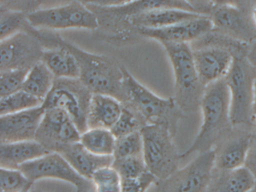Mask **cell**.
Masks as SVG:
<instances>
[{
	"label": "cell",
	"mask_w": 256,
	"mask_h": 192,
	"mask_svg": "<svg viewBox=\"0 0 256 192\" xmlns=\"http://www.w3.org/2000/svg\"><path fill=\"white\" fill-rule=\"evenodd\" d=\"M80 142L97 156H113L116 138L108 129L89 128L82 134Z\"/></svg>",
	"instance_id": "26"
},
{
	"label": "cell",
	"mask_w": 256,
	"mask_h": 192,
	"mask_svg": "<svg viewBox=\"0 0 256 192\" xmlns=\"http://www.w3.org/2000/svg\"><path fill=\"white\" fill-rule=\"evenodd\" d=\"M88 6L97 8H116L126 6L134 0H80Z\"/></svg>",
	"instance_id": "37"
},
{
	"label": "cell",
	"mask_w": 256,
	"mask_h": 192,
	"mask_svg": "<svg viewBox=\"0 0 256 192\" xmlns=\"http://www.w3.org/2000/svg\"><path fill=\"white\" fill-rule=\"evenodd\" d=\"M204 14H206L179 9H162L131 16L125 22L131 26L136 27L137 30L143 28H158L196 19Z\"/></svg>",
	"instance_id": "23"
},
{
	"label": "cell",
	"mask_w": 256,
	"mask_h": 192,
	"mask_svg": "<svg viewBox=\"0 0 256 192\" xmlns=\"http://www.w3.org/2000/svg\"><path fill=\"white\" fill-rule=\"evenodd\" d=\"M43 102L22 90L6 97L0 98V116L22 112L42 106Z\"/></svg>",
	"instance_id": "27"
},
{
	"label": "cell",
	"mask_w": 256,
	"mask_h": 192,
	"mask_svg": "<svg viewBox=\"0 0 256 192\" xmlns=\"http://www.w3.org/2000/svg\"><path fill=\"white\" fill-rule=\"evenodd\" d=\"M254 120H256V93H254ZM256 136V133H254Z\"/></svg>",
	"instance_id": "43"
},
{
	"label": "cell",
	"mask_w": 256,
	"mask_h": 192,
	"mask_svg": "<svg viewBox=\"0 0 256 192\" xmlns=\"http://www.w3.org/2000/svg\"><path fill=\"white\" fill-rule=\"evenodd\" d=\"M122 104L137 112L146 124H164L175 135L182 112L174 98H162L138 81L124 66Z\"/></svg>",
	"instance_id": "3"
},
{
	"label": "cell",
	"mask_w": 256,
	"mask_h": 192,
	"mask_svg": "<svg viewBox=\"0 0 256 192\" xmlns=\"http://www.w3.org/2000/svg\"><path fill=\"white\" fill-rule=\"evenodd\" d=\"M146 124L145 120L139 114L124 105L119 118L110 130L116 139L134 132H140Z\"/></svg>",
	"instance_id": "29"
},
{
	"label": "cell",
	"mask_w": 256,
	"mask_h": 192,
	"mask_svg": "<svg viewBox=\"0 0 256 192\" xmlns=\"http://www.w3.org/2000/svg\"><path fill=\"white\" fill-rule=\"evenodd\" d=\"M112 166L118 171L121 178H136L148 171L143 156L114 158Z\"/></svg>",
	"instance_id": "34"
},
{
	"label": "cell",
	"mask_w": 256,
	"mask_h": 192,
	"mask_svg": "<svg viewBox=\"0 0 256 192\" xmlns=\"http://www.w3.org/2000/svg\"><path fill=\"white\" fill-rule=\"evenodd\" d=\"M97 16L112 22L124 21L136 15L162 9H179L188 12H200L187 0H134L126 6L116 8H97L89 6ZM202 13V12H200Z\"/></svg>",
	"instance_id": "18"
},
{
	"label": "cell",
	"mask_w": 256,
	"mask_h": 192,
	"mask_svg": "<svg viewBox=\"0 0 256 192\" xmlns=\"http://www.w3.org/2000/svg\"><path fill=\"white\" fill-rule=\"evenodd\" d=\"M60 154L72 166L73 169L86 180H91L96 171L112 166L113 156H100L90 152L80 142L66 147Z\"/></svg>",
	"instance_id": "19"
},
{
	"label": "cell",
	"mask_w": 256,
	"mask_h": 192,
	"mask_svg": "<svg viewBox=\"0 0 256 192\" xmlns=\"http://www.w3.org/2000/svg\"><path fill=\"white\" fill-rule=\"evenodd\" d=\"M29 192H46L44 190H43L42 189L40 188L35 187L34 186H32L30 189Z\"/></svg>",
	"instance_id": "42"
},
{
	"label": "cell",
	"mask_w": 256,
	"mask_h": 192,
	"mask_svg": "<svg viewBox=\"0 0 256 192\" xmlns=\"http://www.w3.org/2000/svg\"><path fill=\"white\" fill-rule=\"evenodd\" d=\"M30 192V189H28V190H24V192Z\"/></svg>",
	"instance_id": "47"
},
{
	"label": "cell",
	"mask_w": 256,
	"mask_h": 192,
	"mask_svg": "<svg viewBox=\"0 0 256 192\" xmlns=\"http://www.w3.org/2000/svg\"><path fill=\"white\" fill-rule=\"evenodd\" d=\"M48 152L35 140L0 144V168L19 169Z\"/></svg>",
	"instance_id": "21"
},
{
	"label": "cell",
	"mask_w": 256,
	"mask_h": 192,
	"mask_svg": "<svg viewBox=\"0 0 256 192\" xmlns=\"http://www.w3.org/2000/svg\"><path fill=\"white\" fill-rule=\"evenodd\" d=\"M46 110L42 106L0 116V144L34 140Z\"/></svg>",
	"instance_id": "16"
},
{
	"label": "cell",
	"mask_w": 256,
	"mask_h": 192,
	"mask_svg": "<svg viewBox=\"0 0 256 192\" xmlns=\"http://www.w3.org/2000/svg\"><path fill=\"white\" fill-rule=\"evenodd\" d=\"M143 156V139L140 132L116 138L113 157L114 159Z\"/></svg>",
	"instance_id": "31"
},
{
	"label": "cell",
	"mask_w": 256,
	"mask_h": 192,
	"mask_svg": "<svg viewBox=\"0 0 256 192\" xmlns=\"http://www.w3.org/2000/svg\"><path fill=\"white\" fill-rule=\"evenodd\" d=\"M244 166L252 172L256 180V136H253L251 146L248 150Z\"/></svg>",
	"instance_id": "38"
},
{
	"label": "cell",
	"mask_w": 256,
	"mask_h": 192,
	"mask_svg": "<svg viewBox=\"0 0 256 192\" xmlns=\"http://www.w3.org/2000/svg\"><path fill=\"white\" fill-rule=\"evenodd\" d=\"M28 13L18 10H2L0 13V39L8 38L22 31L29 25Z\"/></svg>",
	"instance_id": "28"
},
{
	"label": "cell",
	"mask_w": 256,
	"mask_h": 192,
	"mask_svg": "<svg viewBox=\"0 0 256 192\" xmlns=\"http://www.w3.org/2000/svg\"><path fill=\"white\" fill-rule=\"evenodd\" d=\"M55 79L50 69L40 61L30 69L22 90L44 102L53 87Z\"/></svg>",
	"instance_id": "25"
},
{
	"label": "cell",
	"mask_w": 256,
	"mask_h": 192,
	"mask_svg": "<svg viewBox=\"0 0 256 192\" xmlns=\"http://www.w3.org/2000/svg\"><path fill=\"white\" fill-rule=\"evenodd\" d=\"M212 7L222 6H236V0H209Z\"/></svg>",
	"instance_id": "41"
},
{
	"label": "cell",
	"mask_w": 256,
	"mask_h": 192,
	"mask_svg": "<svg viewBox=\"0 0 256 192\" xmlns=\"http://www.w3.org/2000/svg\"><path fill=\"white\" fill-rule=\"evenodd\" d=\"M28 72L26 69L0 70V98L22 90Z\"/></svg>",
	"instance_id": "33"
},
{
	"label": "cell",
	"mask_w": 256,
	"mask_h": 192,
	"mask_svg": "<svg viewBox=\"0 0 256 192\" xmlns=\"http://www.w3.org/2000/svg\"><path fill=\"white\" fill-rule=\"evenodd\" d=\"M76 192H96L94 183L91 180H86L82 184L76 187Z\"/></svg>",
	"instance_id": "40"
},
{
	"label": "cell",
	"mask_w": 256,
	"mask_h": 192,
	"mask_svg": "<svg viewBox=\"0 0 256 192\" xmlns=\"http://www.w3.org/2000/svg\"><path fill=\"white\" fill-rule=\"evenodd\" d=\"M187 1L190 2V3L193 4L196 8L198 9L197 6H196V3L200 2L202 0H187Z\"/></svg>",
	"instance_id": "45"
},
{
	"label": "cell",
	"mask_w": 256,
	"mask_h": 192,
	"mask_svg": "<svg viewBox=\"0 0 256 192\" xmlns=\"http://www.w3.org/2000/svg\"><path fill=\"white\" fill-rule=\"evenodd\" d=\"M28 26L0 42V70H30L42 61L44 46Z\"/></svg>",
	"instance_id": "11"
},
{
	"label": "cell",
	"mask_w": 256,
	"mask_h": 192,
	"mask_svg": "<svg viewBox=\"0 0 256 192\" xmlns=\"http://www.w3.org/2000/svg\"><path fill=\"white\" fill-rule=\"evenodd\" d=\"M31 26L38 30L83 28L95 30L100 26L96 14L80 0L48 8L36 9L28 14Z\"/></svg>",
	"instance_id": "7"
},
{
	"label": "cell",
	"mask_w": 256,
	"mask_h": 192,
	"mask_svg": "<svg viewBox=\"0 0 256 192\" xmlns=\"http://www.w3.org/2000/svg\"><path fill=\"white\" fill-rule=\"evenodd\" d=\"M224 80L230 93L232 124L256 129L254 102L256 68L244 54L235 56Z\"/></svg>",
	"instance_id": "4"
},
{
	"label": "cell",
	"mask_w": 256,
	"mask_h": 192,
	"mask_svg": "<svg viewBox=\"0 0 256 192\" xmlns=\"http://www.w3.org/2000/svg\"><path fill=\"white\" fill-rule=\"evenodd\" d=\"M209 16L214 30L240 42L247 43L256 36V26L253 20H250L236 6L214 7Z\"/></svg>",
	"instance_id": "17"
},
{
	"label": "cell",
	"mask_w": 256,
	"mask_h": 192,
	"mask_svg": "<svg viewBox=\"0 0 256 192\" xmlns=\"http://www.w3.org/2000/svg\"><path fill=\"white\" fill-rule=\"evenodd\" d=\"M250 192H256V182L254 184V187L252 188V189Z\"/></svg>",
	"instance_id": "46"
},
{
	"label": "cell",
	"mask_w": 256,
	"mask_h": 192,
	"mask_svg": "<svg viewBox=\"0 0 256 192\" xmlns=\"http://www.w3.org/2000/svg\"><path fill=\"white\" fill-rule=\"evenodd\" d=\"M214 160L212 150L199 153L168 178L158 181L154 192H206L212 178Z\"/></svg>",
	"instance_id": "9"
},
{
	"label": "cell",
	"mask_w": 256,
	"mask_h": 192,
	"mask_svg": "<svg viewBox=\"0 0 256 192\" xmlns=\"http://www.w3.org/2000/svg\"><path fill=\"white\" fill-rule=\"evenodd\" d=\"M73 1L74 0H36V9L56 7V6L68 4Z\"/></svg>",
	"instance_id": "39"
},
{
	"label": "cell",
	"mask_w": 256,
	"mask_h": 192,
	"mask_svg": "<svg viewBox=\"0 0 256 192\" xmlns=\"http://www.w3.org/2000/svg\"><path fill=\"white\" fill-rule=\"evenodd\" d=\"M42 61L56 78L79 79L80 68L74 56L66 48L54 46L44 48Z\"/></svg>",
	"instance_id": "24"
},
{
	"label": "cell",
	"mask_w": 256,
	"mask_h": 192,
	"mask_svg": "<svg viewBox=\"0 0 256 192\" xmlns=\"http://www.w3.org/2000/svg\"><path fill=\"white\" fill-rule=\"evenodd\" d=\"M31 30L44 48L62 46L74 56L80 68L79 80L92 94H107L124 102V66L108 57L84 50L50 30L32 27Z\"/></svg>",
	"instance_id": "1"
},
{
	"label": "cell",
	"mask_w": 256,
	"mask_h": 192,
	"mask_svg": "<svg viewBox=\"0 0 256 192\" xmlns=\"http://www.w3.org/2000/svg\"><path fill=\"white\" fill-rule=\"evenodd\" d=\"M44 110L35 140L49 152L58 153L66 147L80 142L82 133L65 111L60 108Z\"/></svg>",
	"instance_id": "10"
},
{
	"label": "cell",
	"mask_w": 256,
	"mask_h": 192,
	"mask_svg": "<svg viewBox=\"0 0 256 192\" xmlns=\"http://www.w3.org/2000/svg\"><path fill=\"white\" fill-rule=\"evenodd\" d=\"M91 181L96 192H121L122 178L112 166H106L96 171Z\"/></svg>",
	"instance_id": "32"
},
{
	"label": "cell",
	"mask_w": 256,
	"mask_h": 192,
	"mask_svg": "<svg viewBox=\"0 0 256 192\" xmlns=\"http://www.w3.org/2000/svg\"><path fill=\"white\" fill-rule=\"evenodd\" d=\"M158 180L146 171L136 178H122L121 192H146L152 184H156Z\"/></svg>",
	"instance_id": "35"
},
{
	"label": "cell",
	"mask_w": 256,
	"mask_h": 192,
	"mask_svg": "<svg viewBox=\"0 0 256 192\" xmlns=\"http://www.w3.org/2000/svg\"><path fill=\"white\" fill-rule=\"evenodd\" d=\"M192 50L196 70L204 87L224 78L235 56L230 50L216 45L198 46Z\"/></svg>",
	"instance_id": "14"
},
{
	"label": "cell",
	"mask_w": 256,
	"mask_h": 192,
	"mask_svg": "<svg viewBox=\"0 0 256 192\" xmlns=\"http://www.w3.org/2000/svg\"><path fill=\"white\" fill-rule=\"evenodd\" d=\"M174 76V99L182 112L200 108L205 87L199 79L190 44L162 43Z\"/></svg>",
	"instance_id": "5"
},
{
	"label": "cell",
	"mask_w": 256,
	"mask_h": 192,
	"mask_svg": "<svg viewBox=\"0 0 256 192\" xmlns=\"http://www.w3.org/2000/svg\"><path fill=\"white\" fill-rule=\"evenodd\" d=\"M2 10H18L30 13L36 9V0H0Z\"/></svg>",
	"instance_id": "36"
},
{
	"label": "cell",
	"mask_w": 256,
	"mask_h": 192,
	"mask_svg": "<svg viewBox=\"0 0 256 192\" xmlns=\"http://www.w3.org/2000/svg\"><path fill=\"white\" fill-rule=\"evenodd\" d=\"M143 158L148 171L158 181L176 172L182 160L174 142V134L164 124H149L140 130Z\"/></svg>",
	"instance_id": "6"
},
{
	"label": "cell",
	"mask_w": 256,
	"mask_h": 192,
	"mask_svg": "<svg viewBox=\"0 0 256 192\" xmlns=\"http://www.w3.org/2000/svg\"><path fill=\"white\" fill-rule=\"evenodd\" d=\"M122 102L112 96L92 94L88 116L89 128L110 130L122 111Z\"/></svg>",
	"instance_id": "20"
},
{
	"label": "cell",
	"mask_w": 256,
	"mask_h": 192,
	"mask_svg": "<svg viewBox=\"0 0 256 192\" xmlns=\"http://www.w3.org/2000/svg\"><path fill=\"white\" fill-rule=\"evenodd\" d=\"M256 180L245 166L233 170L214 169L206 192H250Z\"/></svg>",
	"instance_id": "22"
},
{
	"label": "cell",
	"mask_w": 256,
	"mask_h": 192,
	"mask_svg": "<svg viewBox=\"0 0 256 192\" xmlns=\"http://www.w3.org/2000/svg\"><path fill=\"white\" fill-rule=\"evenodd\" d=\"M252 20L254 24H256V7H254V8L252 10Z\"/></svg>",
	"instance_id": "44"
},
{
	"label": "cell",
	"mask_w": 256,
	"mask_h": 192,
	"mask_svg": "<svg viewBox=\"0 0 256 192\" xmlns=\"http://www.w3.org/2000/svg\"><path fill=\"white\" fill-rule=\"evenodd\" d=\"M202 122L191 146L181 153L185 159L194 153L212 150L218 140L233 127L230 120V93L224 78L206 86L200 103Z\"/></svg>",
	"instance_id": "2"
},
{
	"label": "cell",
	"mask_w": 256,
	"mask_h": 192,
	"mask_svg": "<svg viewBox=\"0 0 256 192\" xmlns=\"http://www.w3.org/2000/svg\"><path fill=\"white\" fill-rule=\"evenodd\" d=\"M34 184L20 170L0 168V192H23Z\"/></svg>",
	"instance_id": "30"
},
{
	"label": "cell",
	"mask_w": 256,
	"mask_h": 192,
	"mask_svg": "<svg viewBox=\"0 0 256 192\" xmlns=\"http://www.w3.org/2000/svg\"><path fill=\"white\" fill-rule=\"evenodd\" d=\"M256 129L233 126L214 146V168L233 170L245 164Z\"/></svg>",
	"instance_id": "12"
},
{
	"label": "cell",
	"mask_w": 256,
	"mask_h": 192,
	"mask_svg": "<svg viewBox=\"0 0 256 192\" xmlns=\"http://www.w3.org/2000/svg\"><path fill=\"white\" fill-rule=\"evenodd\" d=\"M92 93L79 79L56 78L42 106L65 111L80 133L88 130V116Z\"/></svg>",
	"instance_id": "8"
},
{
	"label": "cell",
	"mask_w": 256,
	"mask_h": 192,
	"mask_svg": "<svg viewBox=\"0 0 256 192\" xmlns=\"http://www.w3.org/2000/svg\"><path fill=\"white\" fill-rule=\"evenodd\" d=\"M25 176L35 183L46 178L62 180L77 187L86 178L78 174L65 158L58 152H48L19 168Z\"/></svg>",
	"instance_id": "13"
},
{
	"label": "cell",
	"mask_w": 256,
	"mask_h": 192,
	"mask_svg": "<svg viewBox=\"0 0 256 192\" xmlns=\"http://www.w3.org/2000/svg\"><path fill=\"white\" fill-rule=\"evenodd\" d=\"M214 30L209 15L158 28H139L145 37L158 40L160 43H186L196 42Z\"/></svg>",
	"instance_id": "15"
}]
</instances>
